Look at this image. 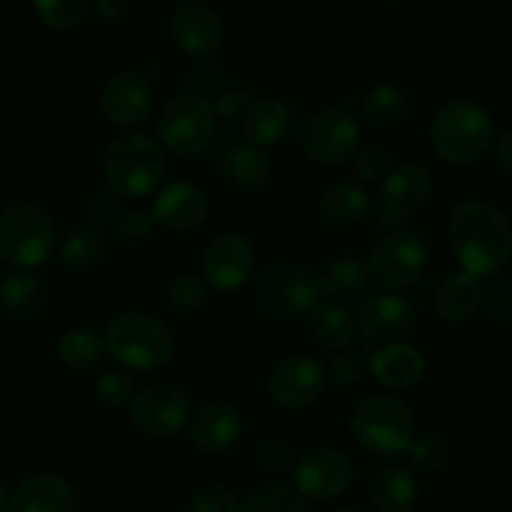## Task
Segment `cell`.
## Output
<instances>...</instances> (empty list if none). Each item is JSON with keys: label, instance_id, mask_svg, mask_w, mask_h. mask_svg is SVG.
<instances>
[{"label": "cell", "instance_id": "1", "mask_svg": "<svg viewBox=\"0 0 512 512\" xmlns=\"http://www.w3.org/2000/svg\"><path fill=\"white\" fill-rule=\"evenodd\" d=\"M448 240L458 263L473 278H493L512 258L508 215L485 200H465L450 213Z\"/></svg>", "mask_w": 512, "mask_h": 512}, {"label": "cell", "instance_id": "2", "mask_svg": "<svg viewBox=\"0 0 512 512\" xmlns=\"http://www.w3.org/2000/svg\"><path fill=\"white\" fill-rule=\"evenodd\" d=\"M105 355L120 368L150 373L170 363L175 353V335L165 320L145 310L115 315L103 333Z\"/></svg>", "mask_w": 512, "mask_h": 512}, {"label": "cell", "instance_id": "3", "mask_svg": "<svg viewBox=\"0 0 512 512\" xmlns=\"http://www.w3.org/2000/svg\"><path fill=\"white\" fill-rule=\"evenodd\" d=\"M165 153L150 135L128 130L108 143L103 153V178L110 193L120 198H148L165 178Z\"/></svg>", "mask_w": 512, "mask_h": 512}, {"label": "cell", "instance_id": "4", "mask_svg": "<svg viewBox=\"0 0 512 512\" xmlns=\"http://www.w3.org/2000/svg\"><path fill=\"white\" fill-rule=\"evenodd\" d=\"M495 143L488 110L473 100H450L430 120V145L443 163L463 168L485 158Z\"/></svg>", "mask_w": 512, "mask_h": 512}, {"label": "cell", "instance_id": "5", "mask_svg": "<svg viewBox=\"0 0 512 512\" xmlns=\"http://www.w3.org/2000/svg\"><path fill=\"white\" fill-rule=\"evenodd\" d=\"M350 435L375 458L408 453L415 438V415L390 393H370L350 413Z\"/></svg>", "mask_w": 512, "mask_h": 512}, {"label": "cell", "instance_id": "6", "mask_svg": "<svg viewBox=\"0 0 512 512\" xmlns=\"http://www.w3.org/2000/svg\"><path fill=\"white\" fill-rule=\"evenodd\" d=\"M55 223L38 203H13L0 213V258L15 270H35L55 253Z\"/></svg>", "mask_w": 512, "mask_h": 512}, {"label": "cell", "instance_id": "7", "mask_svg": "<svg viewBox=\"0 0 512 512\" xmlns=\"http://www.w3.org/2000/svg\"><path fill=\"white\" fill-rule=\"evenodd\" d=\"M158 138L170 153L195 158L208 153L218 138V113L208 98L195 93L178 95L158 118Z\"/></svg>", "mask_w": 512, "mask_h": 512}, {"label": "cell", "instance_id": "8", "mask_svg": "<svg viewBox=\"0 0 512 512\" xmlns=\"http://www.w3.org/2000/svg\"><path fill=\"white\" fill-rule=\"evenodd\" d=\"M425 263H428V248L423 240L408 230H393L370 248L365 270L370 283L378 285L383 293H400L418 283Z\"/></svg>", "mask_w": 512, "mask_h": 512}, {"label": "cell", "instance_id": "9", "mask_svg": "<svg viewBox=\"0 0 512 512\" xmlns=\"http://www.w3.org/2000/svg\"><path fill=\"white\" fill-rule=\"evenodd\" d=\"M318 303L320 293L315 275L303 265H273L258 283V308L270 318H300Z\"/></svg>", "mask_w": 512, "mask_h": 512}, {"label": "cell", "instance_id": "10", "mask_svg": "<svg viewBox=\"0 0 512 512\" xmlns=\"http://www.w3.org/2000/svg\"><path fill=\"white\" fill-rule=\"evenodd\" d=\"M360 135L358 118L348 108H325L303 125L300 145L315 163L340 165L358 153Z\"/></svg>", "mask_w": 512, "mask_h": 512}, {"label": "cell", "instance_id": "11", "mask_svg": "<svg viewBox=\"0 0 512 512\" xmlns=\"http://www.w3.org/2000/svg\"><path fill=\"white\" fill-rule=\"evenodd\" d=\"M128 410L135 430L153 440L175 438L193 415L188 395L168 383H155L138 390Z\"/></svg>", "mask_w": 512, "mask_h": 512}, {"label": "cell", "instance_id": "12", "mask_svg": "<svg viewBox=\"0 0 512 512\" xmlns=\"http://www.w3.org/2000/svg\"><path fill=\"white\" fill-rule=\"evenodd\" d=\"M293 478L303 498L328 503L348 493L355 480V465L343 450L310 448L295 460Z\"/></svg>", "mask_w": 512, "mask_h": 512}, {"label": "cell", "instance_id": "13", "mask_svg": "<svg viewBox=\"0 0 512 512\" xmlns=\"http://www.w3.org/2000/svg\"><path fill=\"white\" fill-rule=\"evenodd\" d=\"M255 270V245L238 230L215 235L203 250V278L210 290L235 293Z\"/></svg>", "mask_w": 512, "mask_h": 512}, {"label": "cell", "instance_id": "14", "mask_svg": "<svg viewBox=\"0 0 512 512\" xmlns=\"http://www.w3.org/2000/svg\"><path fill=\"white\" fill-rule=\"evenodd\" d=\"M328 385L325 365L310 355H288L273 368L268 393L283 410H305L318 403Z\"/></svg>", "mask_w": 512, "mask_h": 512}, {"label": "cell", "instance_id": "15", "mask_svg": "<svg viewBox=\"0 0 512 512\" xmlns=\"http://www.w3.org/2000/svg\"><path fill=\"white\" fill-rule=\"evenodd\" d=\"M418 325V310L405 295L378 293L360 305L355 315V328L368 343L395 345L405 343Z\"/></svg>", "mask_w": 512, "mask_h": 512}, {"label": "cell", "instance_id": "16", "mask_svg": "<svg viewBox=\"0 0 512 512\" xmlns=\"http://www.w3.org/2000/svg\"><path fill=\"white\" fill-rule=\"evenodd\" d=\"M153 83L143 70H118L100 93V110L115 128L133 130L153 113Z\"/></svg>", "mask_w": 512, "mask_h": 512}, {"label": "cell", "instance_id": "17", "mask_svg": "<svg viewBox=\"0 0 512 512\" xmlns=\"http://www.w3.org/2000/svg\"><path fill=\"white\" fill-rule=\"evenodd\" d=\"M170 38L190 58H205L223 45V20L213 5L190 0L170 15Z\"/></svg>", "mask_w": 512, "mask_h": 512}, {"label": "cell", "instance_id": "18", "mask_svg": "<svg viewBox=\"0 0 512 512\" xmlns=\"http://www.w3.org/2000/svg\"><path fill=\"white\" fill-rule=\"evenodd\" d=\"M210 213L203 190L188 180H175L155 193L150 215L170 233H193L205 223Z\"/></svg>", "mask_w": 512, "mask_h": 512}, {"label": "cell", "instance_id": "19", "mask_svg": "<svg viewBox=\"0 0 512 512\" xmlns=\"http://www.w3.org/2000/svg\"><path fill=\"white\" fill-rule=\"evenodd\" d=\"M190 440L200 453L223 455L235 448L243 435V418L238 408L223 400H210L190 415Z\"/></svg>", "mask_w": 512, "mask_h": 512}, {"label": "cell", "instance_id": "20", "mask_svg": "<svg viewBox=\"0 0 512 512\" xmlns=\"http://www.w3.org/2000/svg\"><path fill=\"white\" fill-rule=\"evenodd\" d=\"M433 178L418 163H400L383 178V210L395 220L420 213L433 198Z\"/></svg>", "mask_w": 512, "mask_h": 512}, {"label": "cell", "instance_id": "21", "mask_svg": "<svg viewBox=\"0 0 512 512\" xmlns=\"http://www.w3.org/2000/svg\"><path fill=\"white\" fill-rule=\"evenodd\" d=\"M5 512H75V493L63 475L40 473L10 495Z\"/></svg>", "mask_w": 512, "mask_h": 512}, {"label": "cell", "instance_id": "22", "mask_svg": "<svg viewBox=\"0 0 512 512\" xmlns=\"http://www.w3.org/2000/svg\"><path fill=\"white\" fill-rule=\"evenodd\" d=\"M425 355L415 345L395 343L385 345L370 358V373L383 388L408 390L425 378Z\"/></svg>", "mask_w": 512, "mask_h": 512}, {"label": "cell", "instance_id": "23", "mask_svg": "<svg viewBox=\"0 0 512 512\" xmlns=\"http://www.w3.org/2000/svg\"><path fill=\"white\" fill-rule=\"evenodd\" d=\"M315 210H318L320 223L328 225V228H353V225H358L368 215L370 195L360 183L335 180V183L325 185L323 193L318 195Z\"/></svg>", "mask_w": 512, "mask_h": 512}, {"label": "cell", "instance_id": "24", "mask_svg": "<svg viewBox=\"0 0 512 512\" xmlns=\"http://www.w3.org/2000/svg\"><path fill=\"white\" fill-rule=\"evenodd\" d=\"M433 303L435 313L445 323H468L483 308V288H480L478 278L460 270V273H450L440 280L438 288H435Z\"/></svg>", "mask_w": 512, "mask_h": 512}, {"label": "cell", "instance_id": "25", "mask_svg": "<svg viewBox=\"0 0 512 512\" xmlns=\"http://www.w3.org/2000/svg\"><path fill=\"white\" fill-rule=\"evenodd\" d=\"M418 495V478L405 465H388L370 480V505L375 512H413Z\"/></svg>", "mask_w": 512, "mask_h": 512}, {"label": "cell", "instance_id": "26", "mask_svg": "<svg viewBox=\"0 0 512 512\" xmlns=\"http://www.w3.org/2000/svg\"><path fill=\"white\" fill-rule=\"evenodd\" d=\"M290 130V108L280 98H258L243 115V133L255 148L278 145Z\"/></svg>", "mask_w": 512, "mask_h": 512}, {"label": "cell", "instance_id": "27", "mask_svg": "<svg viewBox=\"0 0 512 512\" xmlns=\"http://www.w3.org/2000/svg\"><path fill=\"white\" fill-rule=\"evenodd\" d=\"M308 330L315 343L325 350H340L343 353L355 340V318L338 305L335 300H320L308 315Z\"/></svg>", "mask_w": 512, "mask_h": 512}, {"label": "cell", "instance_id": "28", "mask_svg": "<svg viewBox=\"0 0 512 512\" xmlns=\"http://www.w3.org/2000/svg\"><path fill=\"white\" fill-rule=\"evenodd\" d=\"M318 283L320 298L325 300H345L355 298L368 288V270H365V260L360 255L345 253L330 260L328 268L315 278Z\"/></svg>", "mask_w": 512, "mask_h": 512}, {"label": "cell", "instance_id": "29", "mask_svg": "<svg viewBox=\"0 0 512 512\" xmlns=\"http://www.w3.org/2000/svg\"><path fill=\"white\" fill-rule=\"evenodd\" d=\"M410 110V98L400 85L380 83L360 98V118L370 128H393L403 123Z\"/></svg>", "mask_w": 512, "mask_h": 512}, {"label": "cell", "instance_id": "30", "mask_svg": "<svg viewBox=\"0 0 512 512\" xmlns=\"http://www.w3.org/2000/svg\"><path fill=\"white\" fill-rule=\"evenodd\" d=\"M55 358L70 370H93L105 358L103 335L90 328H68L55 340Z\"/></svg>", "mask_w": 512, "mask_h": 512}, {"label": "cell", "instance_id": "31", "mask_svg": "<svg viewBox=\"0 0 512 512\" xmlns=\"http://www.w3.org/2000/svg\"><path fill=\"white\" fill-rule=\"evenodd\" d=\"M45 285L30 270H15L0 280V308L15 318H30L43 308Z\"/></svg>", "mask_w": 512, "mask_h": 512}, {"label": "cell", "instance_id": "32", "mask_svg": "<svg viewBox=\"0 0 512 512\" xmlns=\"http://www.w3.org/2000/svg\"><path fill=\"white\" fill-rule=\"evenodd\" d=\"M228 175L243 188H263L273 178V160L263 148L255 145H235L225 155Z\"/></svg>", "mask_w": 512, "mask_h": 512}, {"label": "cell", "instance_id": "33", "mask_svg": "<svg viewBox=\"0 0 512 512\" xmlns=\"http://www.w3.org/2000/svg\"><path fill=\"white\" fill-rule=\"evenodd\" d=\"M105 258V240L95 230H73L58 245V260L65 268H90Z\"/></svg>", "mask_w": 512, "mask_h": 512}, {"label": "cell", "instance_id": "34", "mask_svg": "<svg viewBox=\"0 0 512 512\" xmlns=\"http://www.w3.org/2000/svg\"><path fill=\"white\" fill-rule=\"evenodd\" d=\"M210 298V285L205 283L203 275L198 273H180L170 280L168 293V308L178 315H193L208 303Z\"/></svg>", "mask_w": 512, "mask_h": 512}, {"label": "cell", "instance_id": "35", "mask_svg": "<svg viewBox=\"0 0 512 512\" xmlns=\"http://www.w3.org/2000/svg\"><path fill=\"white\" fill-rule=\"evenodd\" d=\"M240 512H310V508L295 488L263 485L240 503Z\"/></svg>", "mask_w": 512, "mask_h": 512}, {"label": "cell", "instance_id": "36", "mask_svg": "<svg viewBox=\"0 0 512 512\" xmlns=\"http://www.w3.org/2000/svg\"><path fill=\"white\" fill-rule=\"evenodd\" d=\"M408 458L418 473L438 475L450 465V448L440 435H415Z\"/></svg>", "mask_w": 512, "mask_h": 512}, {"label": "cell", "instance_id": "37", "mask_svg": "<svg viewBox=\"0 0 512 512\" xmlns=\"http://www.w3.org/2000/svg\"><path fill=\"white\" fill-rule=\"evenodd\" d=\"M88 5L90 0H33L40 23L60 33L78 28L88 13Z\"/></svg>", "mask_w": 512, "mask_h": 512}, {"label": "cell", "instance_id": "38", "mask_svg": "<svg viewBox=\"0 0 512 512\" xmlns=\"http://www.w3.org/2000/svg\"><path fill=\"white\" fill-rule=\"evenodd\" d=\"M135 393H138V390H135V380L128 370H105L98 378V383H95V398H98L105 408H130Z\"/></svg>", "mask_w": 512, "mask_h": 512}, {"label": "cell", "instance_id": "39", "mask_svg": "<svg viewBox=\"0 0 512 512\" xmlns=\"http://www.w3.org/2000/svg\"><path fill=\"white\" fill-rule=\"evenodd\" d=\"M353 168L360 183H378L390 170V150L380 143H368L353 155Z\"/></svg>", "mask_w": 512, "mask_h": 512}, {"label": "cell", "instance_id": "40", "mask_svg": "<svg viewBox=\"0 0 512 512\" xmlns=\"http://www.w3.org/2000/svg\"><path fill=\"white\" fill-rule=\"evenodd\" d=\"M190 512H240V500L225 485H203L190 498Z\"/></svg>", "mask_w": 512, "mask_h": 512}, {"label": "cell", "instance_id": "41", "mask_svg": "<svg viewBox=\"0 0 512 512\" xmlns=\"http://www.w3.org/2000/svg\"><path fill=\"white\" fill-rule=\"evenodd\" d=\"M155 220L145 210H128L115 225V238L123 245H143L153 238Z\"/></svg>", "mask_w": 512, "mask_h": 512}, {"label": "cell", "instance_id": "42", "mask_svg": "<svg viewBox=\"0 0 512 512\" xmlns=\"http://www.w3.org/2000/svg\"><path fill=\"white\" fill-rule=\"evenodd\" d=\"M325 375H328L330 383L340 385V388H353L363 380L365 368L360 363L358 355L353 353H338L330 358L328 368H325Z\"/></svg>", "mask_w": 512, "mask_h": 512}, {"label": "cell", "instance_id": "43", "mask_svg": "<svg viewBox=\"0 0 512 512\" xmlns=\"http://www.w3.org/2000/svg\"><path fill=\"white\" fill-rule=\"evenodd\" d=\"M255 453H258V463L263 465V468L275 470V473H280V470H288L295 465L293 448H290L288 440H283V438L260 440Z\"/></svg>", "mask_w": 512, "mask_h": 512}, {"label": "cell", "instance_id": "44", "mask_svg": "<svg viewBox=\"0 0 512 512\" xmlns=\"http://www.w3.org/2000/svg\"><path fill=\"white\" fill-rule=\"evenodd\" d=\"M253 103V100L248 98V93L245 90H225V93L218 95V100H215V113H218V120H235V118H243L245 110H248V105Z\"/></svg>", "mask_w": 512, "mask_h": 512}, {"label": "cell", "instance_id": "45", "mask_svg": "<svg viewBox=\"0 0 512 512\" xmlns=\"http://www.w3.org/2000/svg\"><path fill=\"white\" fill-rule=\"evenodd\" d=\"M95 8H98V15L108 25L125 23V20H128V15H130L128 0H98V3H95Z\"/></svg>", "mask_w": 512, "mask_h": 512}, {"label": "cell", "instance_id": "46", "mask_svg": "<svg viewBox=\"0 0 512 512\" xmlns=\"http://www.w3.org/2000/svg\"><path fill=\"white\" fill-rule=\"evenodd\" d=\"M495 158H498V165L505 170V173L512 175V130H505L503 135L495 138Z\"/></svg>", "mask_w": 512, "mask_h": 512}, {"label": "cell", "instance_id": "47", "mask_svg": "<svg viewBox=\"0 0 512 512\" xmlns=\"http://www.w3.org/2000/svg\"><path fill=\"white\" fill-rule=\"evenodd\" d=\"M5 505H8V495H5V485L3 480H0V512H3Z\"/></svg>", "mask_w": 512, "mask_h": 512}, {"label": "cell", "instance_id": "48", "mask_svg": "<svg viewBox=\"0 0 512 512\" xmlns=\"http://www.w3.org/2000/svg\"><path fill=\"white\" fill-rule=\"evenodd\" d=\"M330 512H365V510L353 508V505H343V508H335V510H330Z\"/></svg>", "mask_w": 512, "mask_h": 512}, {"label": "cell", "instance_id": "49", "mask_svg": "<svg viewBox=\"0 0 512 512\" xmlns=\"http://www.w3.org/2000/svg\"><path fill=\"white\" fill-rule=\"evenodd\" d=\"M388 3H398V0H388Z\"/></svg>", "mask_w": 512, "mask_h": 512}]
</instances>
